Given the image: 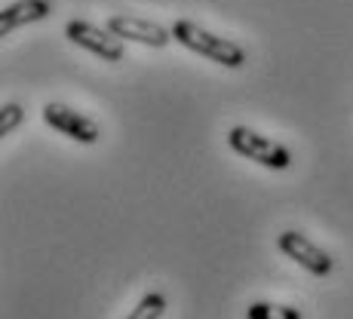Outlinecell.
Returning <instances> with one entry per match:
<instances>
[{
  "label": "cell",
  "mask_w": 353,
  "mask_h": 319,
  "mask_svg": "<svg viewBox=\"0 0 353 319\" xmlns=\"http://www.w3.org/2000/svg\"><path fill=\"white\" fill-rule=\"evenodd\" d=\"M169 31H172L175 43H181L185 50H191V52H196V56L209 59V62H215L221 68L236 71V68L246 65V50H243L240 43H234V40L206 31L203 25L191 22V19H175Z\"/></svg>",
  "instance_id": "6da1fadb"
},
{
  "label": "cell",
  "mask_w": 353,
  "mask_h": 319,
  "mask_svg": "<svg viewBox=\"0 0 353 319\" xmlns=\"http://www.w3.org/2000/svg\"><path fill=\"white\" fill-rule=\"evenodd\" d=\"M228 145H230V151H236L240 157L252 160V163H258V166H264V169H274V172L292 166V151L286 145H280V141L268 138V135L255 132V129H249V126H234L230 129Z\"/></svg>",
  "instance_id": "7a4b0ae2"
},
{
  "label": "cell",
  "mask_w": 353,
  "mask_h": 319,
  "mask_svg": "<svg viewBox=\"0 0 353 319\" xmlns=\"http://www.w3.org/2000/svg\"><path fill=\"white\" fill-rule=\"evenodd\" d=\"M65 37L71 40L74 46H80V50L99 56L101 62H123V56H126L123 40L114 37L108 28H99V25L86 22V19H71V22L65 25Z\"/></svg>",
  "instance_id": "3957f363"
},
{
  "label": "cell",
  "mask_w": 353,
  "mask_h": 319,
  "mask_svg": "<svg viewBox=\"0 0 353 319\" xmlns=\"http://www.w3.org/2000/svg\"><path fill=\"white\" fill-rule=\"evenodd\" d=\"M43 123L52 126L56 132H62L65 138L77 141V145H96L101 138V126L92 117H86L77 107H68L62 101H46L43 105Z\"/></svg>",
  "instance_id": "277c9868"
},
{
  "label": "cell",
  "mask_w": 353,
  "mask_h": 319,
  "mask_svg": "<svg viewBox=\"0 0 353 319\" xmlns=\"http://www.w3.org/2000/svg\"><path fill=\"white\" fill-rule=\"evenodd\" d=\"M276 249L314 276H329L332 267H335L332 255L316 246V243L310 240L307 234H301V230H283V234L276 236Z\"/></svg>",
  "instance_id": "5b68a950"
},
{
  "label": "cell",
  "mask_w": 353,
  "mask_h": 319,
  "mask_svg": "<svg viewBox=\"0 0 353 319\" xmlns=\"http://www.w3.org/2000/svg\"><path fill=\"white\" fill-rule=\"evenodd\" d=\"M114 37L120 40H132V43L151 46V50H163V46L172 40V31L163 28L160 22H151V19H139V16H126V12H114L105 25Z\"/></svg>",
  "instance_id": "8992f818"
},
{
  "label": "cell",
  "mask_w": 353,
  "mask_h": 319,
  "mask_svg": "<svg viewBox=\"0 0 353 319\" xmlns=\"http://www.w3.org/2000/svg\"><path fill=\"white\" fill-rule=\"evenodd\" d=\"M50 16H52V0H16V3L3 6V12H0V37H10L12 31L34 22H43Z\"/></svg>",
  "instance_id": "52a82bcc"
},
{
  "label": "cell",
  "mask_w": 353,
  "mask_h": 319,
  "mask_svg": "<svg viewBox=\"0 0 353 319\" xmlns=\"http://www.w3.org/2000/svg\"><path fill=\"white\" fill-rule=\"evenodd\" d=\"M246 319H304V313L298 307H289V304L255 301L246 307Z\"/></svg>",
  "instance_id": "ba28073f"
},
{
  "label": "cell",
  "mask_w": 353,
  "mask_h": 319,
  "mask_svg": "<svg viewBox=\"0 0 353 319\" xmlns=\"http://www.w3.org/2000/svg\"><path fill=\"white\" fill-rule=\"evenodd\" d=\"M163 313H166V295L163 291H148L126 319H160Z\"/></svg>",
  "instance_id": "9c48e42d"
},
{
  "label": "cell",
  "mask_w": 353,
  "mask_h": 319,
  "mask_svg": "<svg viewBox=\"0 0 353 319\" xmlns=\"http://www.w3.org/2000/svg\"><path fill=\"white\" fill-rule=\"evenodd\" d=\"M22 120H25V107L19 105V101H6V105L0 107V138L16 132V129L22 126Z\"/></svg>",
  "instance_id": "30bf717a"
}]
</instances>
